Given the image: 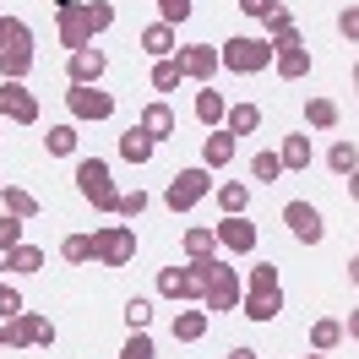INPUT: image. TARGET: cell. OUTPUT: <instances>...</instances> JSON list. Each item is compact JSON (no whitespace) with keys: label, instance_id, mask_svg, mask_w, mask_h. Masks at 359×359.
<instances>
[{"label":"cell","instance_id":"1","mask_svg":"<svg viewBox=\"0 0 359 359\" xmlns=\"http://www.w3.org/2000/svg\"><path fill=\"white\" fill-rule=\"evenodd\" d=\"M33 60V27L22 17H0V82H27Z\"/></svg>","mask_w":359,"mask_h":359},{"label":"cell","instance_id":"2","mask_svg":"<svg viewBox=\"0 0 359 359\" xmlns=\"http://www.w3.org/2000/svg\"><path fill=\"white\" fill-rule=\"evenodd\" d=\"M240 299H245V278L240 267H229L224 250L207 262V294H202V311L207 316H224V311H240Z\"/></svg>","mask_w":359,"mask_h":359},{"label":"cell","instance_id":"3","mask_svg":"<svg viewBox=\"0 0 359 359\" xmlns=\"http://www.w3.org/2000/svg\"><path fill=\"white\" fill-rule=\"evenodd\" d=\"M76 196H82L93 212H114L120 185H114V175H109L104 158H76Z\"/></svg>","mask_w":359,"mask_h":359},{"label":"cell","instance_id":"4","mask_svg":"<svg viewBox=\"0 0 359 359\" xmlns=\"http://www.w3.org/2000/svg\"><path fill=\"white\" fill-rule=\"evenodd\" d=\"M218 60H224V71H234V76H256V71L272 66V44L262 33H234V39H224Z\"/></svg>","mask_w":359,"mask_h":359},{"label":"cell","instance_id":"5","mask_svg":"<svg viewBox=\"0 0 359 359\" xmlns=\"http://www.w3.org/2000/svg\"><path fill=\"white\" fill-rule=\"evenodd\" d=\"M212 169L207 163H191V169H180L175 180H169V191H163V207L169 212H191V207H202L207 196H212Z\"/></svg>","mask_w":359,"mask_h":359},{"label":"cell","instance_id":"6","mask_svg":"<svg viewBox=\"0 0 359 359\" xmlns=\"http://www.w3.org/2000/svg\"><path fill=\"white\" fill-rule=\"evenodd\" d=\"M93 262H98V267H109V272L131 267V262H136V229L131 224L93 229Z\"/></svg>","mask_w":359,"mask_h":359},{"label":"cell","instance_id":"7","mask_svg":"<svg viewBox=\"0 0 359 359\" xmlns=\"http://www.w3.org/2000/svg\"><path fill=\"white\" fill-rule=\"evenodd\" d=\"M55 321L39 311H22V316H11L6 321V348H55Z\"/></svg>","mask_w":359,"mask_h":359},{"label":"cell","instance_id":"8","mask_svg":"<svg viewBox=\"0 0 359 359\" xmlns=\"http://www.w3.org/2000/svg\"><path fill=\"white\" fill-rule=\"evenodd\" d=\"M66 109H71V120H82V126H104V120L114 114V93L71 82V88H66Z\"/></svg>","mask_w":359,"mask_h":359},{"label":"cell","instance_id":"9","mask_svg":"<svg viewBox=\"0 0 359 359\" xmlns=\"http://www.w3.org/2000/svg\"><path fill=\"white\" fill-rule=\"evenodd\" d=\"M212 234H218V250H224V256H250V250L262 245V229L250 224L245 212H234V218H218V224H212Z\"/></svg>","mask_w":359,"mask_h":359},{"label":"cell","instance_id":"10","mask_svg":"<svg viewBox=\"0 0 359 359\" xmlns=\"http://www.w3.org/2000/svg\"><path fill=\"white\" fill-rule=\"evenodd\" d=\"M283 224L299 245H321L327 240V218H321V207L316 202H283Z\"/></svg>","mask_w":359,"mask_h":359},{"label":"cell","instance_id":"11","mask_svg":"<svg viewBox=\"0 0 359 359\" xmlns=\"http://www.w3.org/2000/svg\"><path fill=\"white\" fill-rule=\"evenodd\" d=\"M175 60H180V71H185V82H212L218 71H224V60H218V44H180L175 49Z\"/></svg>","mask_w":359,"mask_h":359},{"label":"cell","instance_id":"12","mask_svg":"<svg viewBox=\"0 0 359 359\" xmlns=\"http://www.w3.org/2000/svg\"><path fill=\"white\" fill-rule=\"evenodd\" d=\"M0 114L11 126H39V93H27V82H0Z\"/></svg>","mask_w":359,"mask_h":359},{"label":"cell","instance_id":"13","mask_svg":"<svg viewBox=\"0 0 359 359\" xmlns=\"http://www.w3.org/2000/svg\"><path fill=\"white\" fill-rule=\"evenodd\" d=\"M55 6V27H60V44L76 55V49H88L93 44V33L88 22H82V0H49Z\"/></svg>","mask_w":359,"mask_h":359},{"label":"cell","instance_id":"14","mask_svg":"<svg viewBox=\"0 0 359 359\" xmlns=\"http://www.w3.org/2000/svg\"><path fill=\"white\" fill-rule=\"evenodd\" d=\"M262 27H267L262 39L272 44V55H283V49H305V33H299V22H294V11H289V6H278V11H272Z\"/></svg>","mask_w":359,"mask_h":359},{"label":"cell","instance_id":"15","mask_svg":"<svg viewBox=\"0 0 359 359\" xmlns=\"http://www.w3.org/2000/svg\"><path fill=\"white\" fill-rule=\"evenodd\" d=\"M278 311H283V289H245V299H240V316L256 327L278 321Z\"/></svg>","mask_w":359,"mask_h":359},{"label":"cell","instance_id":"16","mask_svg":"<svg viewBox=\"0 0 359 359\" xmlns=\"http://www.w3.org/2000/svg\"><path fill=\"white\" fill-rule=\"evenodd\" d=\"M71 82H82V88H98V82H104V71H109V55H104V49H76V55H71Z\"/></svg>","mask_w":359,"mask_h":359},{"label":"cell","instance_id":"17","mask_svg":"<svg viewBox=\"0 0 359 359\" xmlns=\"http://www.w3.org/2000/svg\"><path fill=\"white\" fill-rule=\"evenodd\" d=\"M136 44H142V55H153V60H169L180 49V33L169 22H147L142 33H136Z\"/></svg>","mask_w":359,"mask_h":359},{"label":"cell","instance_id":"18","mask_svg":"<svg viewBox=\"0 0 359 359\" xmlns=\"http://www.w3.org/2000/svg\"><path fill=\"white\" fill-rule=\"evenodd\" d=\"M136 126H142V131L153 136V142H169V136L180 131V120H175V109H169V104H163V98H153V104H147V109L136 114Z\"/></svg>","mask_w":359,"mask_h":359},{"label":"cell","instance_id":"19","mask_svg":"<svg viewBox=\"0 0 359 359\" xmlns=\"http://www.w3.org/2000/svg\"><path fill=\"white\" fill-rule=\"evenodd\" d=\"M234 147H240V136H229L224 126H218V131H207V142H202V163L218 175V169H229V163H234Z\"/></svg>","mask_w":359,"mask_h":359},{"label":"cell","instance_id":"20","mask_svg":"<svg viewBox=\"0 0 359 359\" xmlns=\"http://www.w3.org/2000/svg\"><path fill=\"white\" fill-rule=\"evenodd\" d=\"M278 158H283V175H299V169H311V158H316L311 136H305V131L283 136V147H278Z\"/></svg>","mask_w":359,"mask_h":359},{"label":"cell","instance_id":"21","mask_svg":"<svg viewBox=\"0 0 359 359\" xmlns=\"http://www.w3.org/2000/svg\"><path fill=\"white\" fill-rule=\"evenodd\" d=\"M191 114H196V120H202L207 131H218V126H224V114H229V104H224V93L212 88V82H207L202 93H196V104H191Z\"/></svg>","mask_w":359,"mask_h":359},{"label":"cell","instance_id":"22","mask_svg":"<svg viewBox=\"0 0 359 359\" xmlns=\"http://www.w3.org/2000/svg\"><path fill=\"white\" fill-rule=\"evenodd\" d=\"M207 327H212V316H207V311H175V321H169L175 343H202Z\"/></svg>","mask_w":359,"mask_h":359},{"label":"cell","instance_id":"23","mask_svg":"<svg viewBox=\"0 0 359 359\" xmlns=\"http://www.w3.org/2000/svg\"><path fill=\"white\" fill-rule=\"evenodd\" d=\"M212 202H218L224 218H234V212H245V207H250V185H245V180H224V185H212Z\"/></svg>","mask_w":359,"mask_h":359},{"label":"cell","instance_id":"24","mask_svg":"<svg viewBox=\"0 0 359 359\" xmlns=\"http://www.w3.org/2000/svg\"><path fill=\"white\" fill-rule=\"evenodd\" d=\"M153 153H158V142L142 131V126H131V131L120 136V158H126V163H136V169H142V163H153Z\"/></svg>","mask_w":359,"mask_h":359},{"label":"cell","instance_id":"25","mask_svg":"<svg viewBox=\"0 0 359 359\" xmlns=\"http://www.w3.org/2000/svg\"><path fill=\"white\" fill-rule=\"evenodd\" d=\"M311 49H283V55H272V71H278V76H283V82H305V76H311Z\"/></svg>","mask_w":359,"mask_h":359},{"label":"cell","instance_id":"26","mask_svg":"<svg viewBox=\"0 0 359 359\" xmlns=\"http://www.w3.org/2000/svg\"><path fill=\"white\" fill-rule=\"evenodd\" d=\"M337 120H343V109H337L332 98H321V93L305 98V126H311V131H332Z\"/></svg>","mask_w":359,"mask_h":359},{"label":"cell","instance_id":"27","mask_svg":"<svg viewBox=\"0 0 359 359\" xmlns=\"http://www.w3.org/2000/svg\"><path fill=\"white\" fill-rule=\"evenodd\" d=\"M343 337H348V332H343L337 316H316V321H311V348H316V354H332Z\"/></svg>","mask_w":359,"mask_h":359},{"label":"cell","instance_id":"28","mask_svg":"<svg viewBox=\"0 0 359 359\" xmlns=\"http://www.w3.org/2000/svg\"><path fill=\"white\" fill-rule=\"evenodd\" d=\"M224 131L229 136H256V131H262V109H256V104H229Z\"/></svg>","mask_w":359,"mask_h":359},{"label":"cell","instance_id":"29","mask_svg":"<svg viewBox=\"0 0 359 359\" xmlns=\"http://www.w3.org/2000/svg\"><path fill=\"white\" fill-rule=\"evenodd\" d=\"M44 267V245H17V250H6V272H17V278H33V272Z\"/></svg>","mask_w":359,"mask_h":359},{"label":"cell","instance_id":"30","mask_svg":"<svg viewBox=\"0 0 359 359\" xmlns=\"http://www.w3.org/2000/svg\"><path fill=\"white\" fill-rule=\"evenodd\" d=\"M0 202H6V212H17V218H39V196L27 191V185H0Z\"/></svg>","mask_w":359,"mask_h":359},{"label":"cell","instance_id":"31","mask_svg":"<svg viewBox=\"0 0 359 359\" xmlns=\"http://www.w3.org/2000/svg\"><path fill=\"white\" fill-rule=\"evenodd\" d=\"M327 169H332L337 180H348V175L359 169V147H354V142H343V136H337L332 147H327Z\"/></svg>","mask_w":359,"mask_h":359},{"label":"cell","instance_id":"32","mask_svg":"<svg viewBox=\"0 0 359 359\" xmlns=\"http://www.w3.org/2000/svg\"><path fill=\"white\" fill-rule=\"evenodd\" d=\"M82 22H88L93 39L109 33V27H114V0H82Z\"/></svg>","mask_w":359,"mask_h":359},{"label":"cell","instance_id":"33","mask_svg":"<svg viewBox=\"0 0 359 359\" xmlns=\"http://www.w3.org/2000/svg\"><path fill=\"white\" fill-rule=\"evenodd\" d=\"M44 153H49V158H71V153H76V120H66V126H49Z\"/></svg>","mask_w":359,"mask_h":359},{"label":"cell","instance_id":"34","mask_svg":"<svg viewBox=\"0 0 359 359\" xmlns=\"http://www.w3.org/2000/svg\"><path fill=\"white\" fill-rule=\"evenodd\" d=\"M202 256H218V234L212 229H185V262H202Z\"/></svg>","mask_w":359,"mask_h":359},{"label":"cell","instance_id":"35","mask_svg":"<svg viewBox=\"0 0 359 359\" xmlns=\"http://www.w3.org/2000/svg\"><path fill=\"white\" fill-rule=\"evenodd\" d=\"M180 82H185V71H180L175 55H169V60H153V93H175Z\"/></svg>","mask_w":359,"mask_h":359},{"label":"cell","instance_id":"36","mask_svg":"<svg viewBox=\"0 0 359 359\" xmlns=\"http://www.w3.org/2000/svg\"><path fill=\"white\" fill-rule=\"evenodd\" d=\"M60 256H66L71 267H88L93 262V234H66V240H60Z\"/></svg>","mask_w":359,"mask_h":359},{"label":"cell","instance_id":"37","mask_svg":"<svg viewBox=\"0 0 359 359\" xmlns=\"http://www.w3.org/2000/svg\"><path fill=\"white\" fill-rule=\"evenodd\" d=\"M22 234H27V218H17V212H0V256L22 245Z\"/></svg>","mask_w":359,"mask_h":359},{"label":"cell","instance_id":"38","mask_svg":"<svg viewBox=\"0 0 359 359\" xmlns=\"http://www.w3.org/2000/svg\"><path fill=\"white\" fill-rule=\"evenodd\" d=\"M278 175H283V158L272 153V147H262V153L250 158V180H267V185H272Z\"/></svg>","mask_w":359,"mask_h":359},{"label":"cell","instance_id":"39","mask_svg":"<svg viewBox=\"0 0 359 359\" xmlns=\"http://www.w3.org/2000/svg\"><path fill=\"white\" fill-rule=\"evenodd\" d=\"M120 359H158L153 327H147V332H131V337H126V348H120Z\"/></svg>","mask_w":359,"mask_h":359},{"label":"cell","instance_id":"40","mask_svg":"<svg viewBox=\"0 0 359 359\" xmlns=\"http://www.w3.org/2000/svg\"><path fill=\"white\" fill-rule=\"evenodd\" d=\"M126 327H131V332H147V327H153V299H142V294L126 299Z\"/></svg>","mask_w":359,"mask_h":359},{"label":"cell","instance_id":"41","mask_svg":"<svg viewBox=\"0 0 359 359\" xmlns=\"http://www.w3.org/2000/svg\"><path fill=\"white\" fill-rule=\"evenodd\" d=\"M114 212H120V218H142V212H147V191H142V185H136V191H120V202H114Z\"/></svg>","mask_w":359,"mask_h":359},{"label":"cell","instance_id":"42","mask_svg":"<svg viewBox=\"0 0 359 359\" xmlns=\"http://www.w3.org/2000/svg\"><path fill=\"white\" fill-rule=\"evenodd\" d=\"M191 11H196V0H158V22H169V27H180Z\"/></svg>","mask_w":359,"mask_h":359},{"label":"cell","instance_id":"43","mask_svg":"<svg viewBox=\"0 0 359 359\" xmlns=\"http://www.w3.org/2000/svg\"><path fill=\"white\" fill-rule=\"evenodd\" d=\"M245 289H283V283H278V267H272V262L250 267V272H245Z\"/></svg>","mask_w":359,"mask_h":359},{"label":"cell","instance_id":"44","mask_svg":"<svg viewBox=\"0 0 359 359\" xmlns=\"http://www.w3.org/2000/svg\"><path fill=\"white\" fill-rule=\"evenodd\" d=\"M234 6L245 11L250 22H267V17H272V11H278V6H283V0H234Z\"/></svg>","mask_w":359,"mask_h":359},{"label":"cell","instance_id":"45","mask_svg":"<svg viewBox=\"0 0 359 359\" xmlns=\"http://www.w3.org/2000/svg\"><path fill=\"white\" fill-rule=\"evenodd\" d=\"M337 33H343L348 44H359V6H343V11H337Z\"/></svg>","mask_w":359,"mask_h":359},{"label":"cell","instance_id":"46","mask_svg":"<svg viewBox=\"0 0 359 359\" xmlns=\"http://www.w3.org/2000/svg\"><path fill=\"white\" fill-rule=\"evenodd\" d=\"M224 359H256V348H250V343H240V348H229Z\"/></svg>","mask_w":359,"mask_h":359},{"label":"cell","instance_id":"47","mask_svg":"<svg viewBox=\"0 0 359 359\" xmlns=\"http://www.w3.org/2000/svg\"><path fill=\"white\" fill-rule=\"evenodd\" d=\"M343 332H348V337H354V343H359V305H354V316L343 321Z\"/></svg>","mask_w":359,"mask_h":359},{"label":"cell","instance_id":"48","mask_svg":"<svg viewBox=\"0 0 359 359\" xmlns=\"http://www.w3.org/2000/svg\"><path fill=\"white\" fill-rule=\"evenodd\" d=\"M348 202L359 207V169H354V175H348Z\"/></svg>","mask_w":359,"mask_h":359},{"label":"cell","instance_id":"49","mask_svg":"<svg viewBox=\"0 0 359 359\" xmlns=\"http://www.w3.org/2000/svg\"><path fill=\"white\" fill-rule=\"evenodd\" d=\"M348 283H359V256H354V262H348Z\"/></svg>","mask_w":359,"mask_h":359},{"label":"cell","instance_id":"50","mask_svg":"<svg viewBox=\"0 0 359 359\" xmlns=\"http://www.w3.org/2000/svg\"><path fill=\"white\" fill-rule=\"evenodd\" d=\"M354 98H359V60H354Z\"/></svg>","mask_w":359,"mask_h":359},{"label":"cell","instance_id":"51","mask_svg":"<svg viewBox=\"0 0 359 359\" xmlns=\"http://www.w3.org/2000/svg\"><path fill=\"white\" fill-rule=\"evenodd\" d=\"M299 359H327V354H316V348H311V354H299Z\"/></svg>","mask_w":359,"mask_h":359},{"label":"cell","instance_id":"52","mask_svg":"<svg viewBox=\"0 0 359 359\" xmlns=\"http://www.w3.org/2000/svg\"><path fill=\"white\" fill-rule=\"evenodd\" d=\"M0 348H6V321H0Z\"/></svg>","mask_w":359,"mask_h":359},{"label":"cell","instance_id":"53","mask_svg":"<svg viewBox=\"0 0 359 359\" xmlns=\"http://www.w3.org/2000/svg\"><path fill=\"white\" fill-rule=\"evenodd\" d=\"M0 278H6V256H0Z\"/></svg>","mask_w":359,"mask_h":359},{"label":"cell","instance_id":"54","mask_svg":"<svg viewBox=\"0 0 359 359\" xmlns=\"http://www.w3.org/2000/svg\"><path fill=\"white\" fill-rule=\"evenodd\" d=\"M0 6H6V0H0ZM0 17H6V11H0Z\"/></svg>","mask_w":359,"mask_h":359},{"label":"cell","instance_id":"55","mask_svg":"<svg viewBox=\"0 0 359 359\" xmlns=\"http://www.w3.org/2000/svg\"><path fill=\"white\" fill-rule=\"evenodd\" d=\"M0 185H6V180H0Z\"/></svg>","mask_w":359,"mask_h":359}]
</instances>
